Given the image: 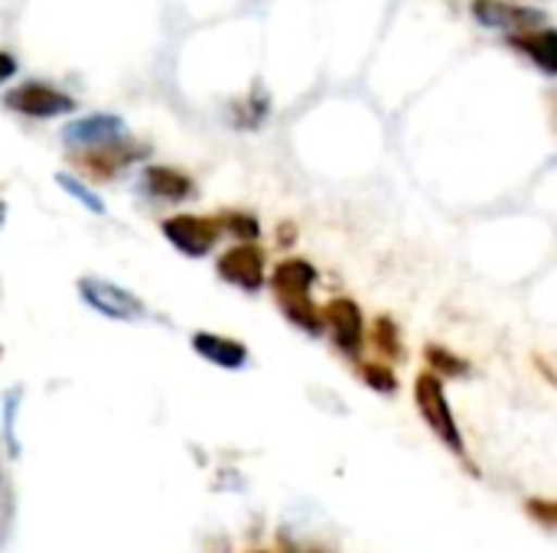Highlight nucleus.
Segmentation results:
<instances>
[{"instance_id": "obj_1", "label": "nucleus", "mask_w": 557, "mask_h": 553, "mask_svg": "<svg viewBox=\"0 0 557 553\" xmlns=\"http://www.w3.org/2000/svg\"><path fill=\"white\" fill-rule=\"evenodd\" d=\"M414 404L424 417V424L434 430V437L450 450L457 453L463 463H467V443H463V433L454 420V411L447 404V394H444V385L434 372H421L418 381H414Z\"/></svg>"}, {"instance_id": "obj_6", "label": "nucleus", "mask_w": 557, "mask_h": 553, "mask_svg": "<svg viewBox=\"0 0 557 553\" xmlns=\"http://www.w3.org/2000/svg\"><path fill=\"white\" fill-rule=\"evenodd\" d=\"M323 326L330 329L333 342L339 352H346L349 359H356L362 352V339H366V326H362V313L349 297H336L323 306Z\"/></svg>"}, {"instance_id": "obj_20", "label": "nucleus", "mask_w": 557, "mask_h": 553, "mask_svg": "<svg viewBox=\"0 0 557 553\" xmlns=\"http://www.w3.org/2000/svg\"><path fill=\"white\" fill-rule=\"evenodd\" d=\"M525 512L535 521H542L545 531H555L557 528V502H552V499H532V502H525Z\"/></svg>"}, {"instance_id": "obj_17", "label": "nucleus", "mask_w": 557, "mask_h": 553, "mask_svg": "<svg viewBox=\"0 0 557 553\" xmlns=\"http://www.w3.org/2000/svg\"><path fill=\"white\" fill-rule=\"evenodd\" d=\"M424 355H428V362H431L434 375H454V378H463V375L470 372V365H467L463 359H457L454 352H447V349H441V345L424 349Z\"/></svg>"}, {"instance_id": "obj_14", "label": "nucleus", "mask_w": 557, "mask_h": 553, "mask_svg": "<svg viewBox=\"0 0 557 553\" xmlns=\"http://www.w3.org/2000/svg\"><path fill=\"white\" fill-rule=\"evenodd\" d=\"M271 284L277 293H310L317 284V271L307 261H281L271 274Z\"/></svg>"}, {"instance_id": "obj_21", "label": "nucleus", "mask_w": 557, "mask_h": 553, "mask_svg": "<svg viewBox=\"0 0 557 553\" xmlns=\"http://www.w3.org/2000/svg\"><path fill=\"white\" fill-rule=\"evenodd\" d=\"M16 75V59L10 52H0V85Z\"/></svg>"}, {"instance_id": "obj_23", "label": "nucleus", "mask_w": 557, "mask_h": 553, "mask_svg": "<svg viewBox=\"0 0 557 553\" xmlns=\"http://www.w3.org/2000/svg\"><path fill=\"white\" fill-rule=\"evenodd\" d=\"M255 553H271V551H255Z\"/></svg>"}, {"instance_id": "obj_2", "label": "nucleus", "mask_w": 557, "mask_h": 553, "mask_svg": "<svg viewBox=\"0 0 557 553\" xmlns=\"http://www.w3.org/2000/svg\"><path fill=\"white\" fill-rule=\"evenodd\" d=\"M78 297L95 310L101 313L104 319H121V323H134L147 313L144 300L134 297L127 287L121 284H111L104 277H82L78 280Z\"/></svg>"}, {"instance_id": "obj_22", "label": "nucleus", "mask_w": 557, "mask_h": 553, "mask_svg": "<svg viewBox=\"0 0 557 553\" xmlns=\"http://www.w3.org/2000/svg\"><path fill=\"white\" fill-rule=\"evenodd\" d=\"M3 215H7V205L0 202V222H3Z\"/></svg>"}, {"instance_id": "obj_11", "label": "nucleus", "mask_w": 557, "mask_h": 553, "mask_svg": "<svg viewBox=\"0 0 557 553\" xmlns=\"http://www.w3.org/2000/svg\"><path fill=\"white\" fill-rule=\"evenodd\" d=\"M144 186H147L150 196L166 199V202H183V199H189L193 189H196L193 179H189L186 173L173 169V166H150V169L144 173Z\"/></svg>"}, {"instance_id": "obj_19", "label": "nucleus", "mask_w": 557, "mask_h": 553, "mask_svg": "<svg viewBox=\"0 0 557 553\" xmlns=\"http://www.w3.org/2000/svg\"><path fill=\"white\" fill-rule=\"evenodd\" d=\"M222 225L232 231V238H238V241H255L258 235H261V225L255 222V215H245V212H228L225 218H222Z\"/></svg>"}, {"instance_id": "obj_12", "label": "nucleus", "mask_w": 557, "mask_h": 553, "mask_svg": "<svg viewBox=\"0 0 557 553\" xmlns=\"http://www.w3.org/2000/svg\"><path fill=\"white\" fill-rule=\"evenodd\" d=\"M277 306L287 316V323H294L297 329L320 336L323 332V313L313 306L310 293H277Z\"/></svg>"}, {"instance_id": "obj_13", "label": "nucleus", "mask_w": 557, "mask_h": 553, "mask_svg": "<svg viewBox=\"0 0 557 553\" xmlns=\"http://www.w3.org/2000/svg\"><path fill=\"white\" fill-rule=\"evenodd\" d=\"M522 52H529L548 75H555L557 72V36L552 26H539V29H532V33H522V36H516L512 39Z\"/></svg>"}, {"instance_id": "obj_8", "label": "nucleus", "mask_w": 557, "mask_h": 553, "mask_svg": "<svg viewBox=\"0 0 557 553\" xmlns=\"http://www.w3.org/2000/svg\"><path fill=\"white\" fill-rule=\"evenodd\" d=\"M62 137H65L69 147L91 150V147H104V143L124 140V137H127V124H124V117H117V114H88V117L72 121V124L62 130Z\"/></svg>"}, {"instance_id": "obj_9", "label": "nucleus", "mask_w": 557, "mask_h": 553, "mask_svg": "<svg viewBox=\"0 0 557 553\" xmlns=\"http://www.w3.org/2000/svg\"><path fill=\"white\" fill-rule=\"evenodd\" d=\"M193 349H196L206 362H212V365H219V368H228V372H238V368H245V362H248V349H245L242 342H235V339H228V336H215V332H196V336H193Z\"/></svg>"}, {"instance_id": "obj_3", "label": "nucleus", "mask_w": 557, "mask_h": 553, "mask_svg": "<svg viewBox=\"0 0 557 553\" xmlns=\"http://www.w3.org/2000/svg\"><path fill=\"white\" fill-rule=\"evenodd\" d=\"M3 104L16 114H26V117H59V114H69L75 108V98H69L65 91H59L52 85L26 81V85L7 91Z\"/></svg>"}, {"instance_id": "obj_4", "label": "nucleus", "mask_w": 557, "mask_h": 553, "mask_svg": "<svg viewBox=\"0 0 557 553\" xmlns=\"http://www.w3.org/2000/svg\"><path fill=\"white\" fill-rule=\"evenodd\" d=\"M219 231H222L219 218H202V215H173L163 222V235L170 238V244L189 257H206L215 248Z\"/></svg>"}, {"instance_id": "obj_7", "label": "nucleus", "mask_w": 557, "mask_h": 553, "mask_svg": "<svg viewBox=\"0 0 557 553\" xmlns=\"http://www.w3.org/2000/svg\"><path fill=\"white\" fill-rule=\"evenodd\" d=\"M215 267H219V277L232 287H242V290H261L264 287V254L251 241L225 251Z\"/></svg>"}, {"instance_id": "obj_15", "label": "nucleus", "mask_w": 557, "mask_h": 553, "mask_svg": "<svg viewBox=\"0 0 557 553\" xmlns=\"http://www.w3.org/2000/svg\"><path fill=\"white\" fill-rule=\"evenodd\" d=\"M372 345H375V352H379V355H385L388 362H395V359H405L401 332H398L395 319H388V316L375 319V326H372Z\"/></svg>"}, {"instance_id": "obj_10", "label": "nucleus", "mask_w": 557, "mask_h": 553, "mask_svg": "<svg viewBox=\"0 0 557 553\" xmlns=\"http://www.w3.org/2000/svg\"><path fill=\"white\" fill-rule=\"evenodd\" d=\"M140 153H144V147H137V143H131V140L124 137V140H117V143H104V147L85 150V156L78 160V166H85V169H91V173H98V176H111V173H117L121 166L134 163Z\"/></svg>"}, {"instance_id": "obj_16", "label": "nucleus", "mask_w": 557, "mask_h": 553, "mask_svg": "<svg viewBox=\"0 0 557 553\" xmlns=\"http://www.w3.org/2000/svg\"><path fill=\"white\" fill-rule=\"evenodd\" d=\"M55 183L62 186V192H69L82 209H88L91 215H104V202L82 183V179H75L72 173H55Z\"/></svg>"}, {"instance_id": "obj_5", "label": "nucleus", "mask_w": 557, "mask_h": 553, "mask_svg": "<svg viewBox=\"0 0 557 553\" xmlns=\"http://www.w3.org/2000/svg\"><path fill=\"white\" fill-rule=\"evenodd\" d=\"M473 16L503 33H532L539 26H548L545 10L539 7H522V3H506V0H473Z\"/></svg>"}, {"instance_id": "obj_18", "label": "nucleus", "mask_w": 557, "mask_h": 553, "mask_svg": "<svg viewBox=\"0 0 557 553\" xmlns=\"http://www.w3.org/2000/svg\"><path fill=\"white\" fill-rule=\"evenodd\" d=\"M359 372H362V381H366L372 391H379V394H395L398 378H395V372H392L388 365H382V362H369V365H362Z\"/></svg>"}]
</instances>
